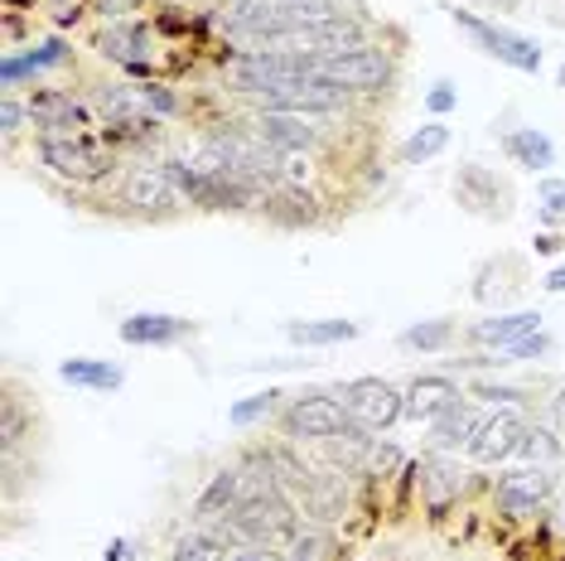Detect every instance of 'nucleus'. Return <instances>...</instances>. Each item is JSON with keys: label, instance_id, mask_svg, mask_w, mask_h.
Masks as SVG:
<instances>
[{"label": "nucleus", "instance_id": "obj_1", "mask_svg": "<svg viewBox=\"0 0 565 561\" xmlns=\"http://www.w3.org/2000/svg\"><path fill=\"white\" fill-rule=\"evenodd\" d=\"M40 160L68 184H102L117 174V150L87 136H40Z\"/></svg>", "mask_w": 565, "mask_h": 561}, {"label": "nucleus", "instance_id": "obj_2", "mask_svg": "<svg viewBox=\"0 0 565 561\" xmlns=\"http://www.w3.org/2000/svg\"><path fill=\"white\" fill-rule=\"evenodd\" d=\"M449 20H455L488 59L508 63V68H518V73H536V68H542V49H536V40H526V34L508 30V24L483 20V15H473V10H459V6L449 10Z\"/></svg>", "mask_w": 565, "mask_h": 561}, {"label": "nucleus", "instance_id": "obj_3", "mask_svg": "<svg viewBox=\"0 0 565 561\" xmlns=\"http://www.w3.org/2000/svg\"><path fill=\"white\" fill-rule=\"evenodd\" d=\"M319 78L349 87V93H387L392 78H396V68H392L387 49L358 44V49H343V54L319 59Z\"/></svg>", "mask_w": 565, "mask_h": 561}, {"label": "nucleus", "instance_id": "obj_4", "mask_svg": "<svg viewBox=\"0 0 565 561\" xmlns=\"http://www.w3.org/2000/svg\"><path fill=\"white\" fill-rule=\"evenodd\" d=\"M339 398H343V406H349L353 426L372 431V436H377V431H392L396 421L406 416V392L387 378H353Z\"/></svg>", "mask_w": 565, "mask_h": 561}, {"label": "nucleus", "instance_id": "obj_5", "mask_svg": "<svg viewBox=\"0 0 565 561\" xmlns=\"http://www.w3.org/2000/svg\"><path fill=\"white\" fill-rule=\"evenodd\" d=\"M353 426L349 406L333 392H310V398H295L286 412H280V431L290 441H333Z\"/></svg>", "mask_w": 565, "mask_h": 561}, {"label": "nucleus", "instance_id": "obj_6", "mask_svg": "<svg viewBox=\"0 0 565 561\" xmlns=\"http://www.w3.org/2000/svg\"><path fill=\"white\" fill-rule=\"evenodd\" d=\"M121 203H131L136 213H146V219H174L179 209H184V199H179V189L170 184V174L160 170V165H131V170L121 174Z\"/></svg>", "mask_w": 565, "mask_h": 561}, {"label": "nucleus", "instance_id": "obj_7", "mask_svg": "<svg viewBox=\"0 0 565 561\" xmlns=\"http://www.w3.org/2000/svg\"><path fill=\"white\" fill-rule=\"evenodd\" d=\"M551 489H556L551 465H518V469H508V475H498L493 499H498L503 514L522 518V514H536V504H546Z\"/></svg>", "mask_w": 565, "mask_h": 561}, {"label": "nucleus", "instance_id": "obj_8", "mask_svg": "<svg viewBox=\"0 0 565 561\" xmlns=\"http://www.w3.org/2000/svg\"><path fill=\"white\" fill-rule=\"evenodd\" d=\"M30 121L40 126V136H83L93 126V102H78L73 93H34Z\"/></svg>", "mask_w": 565, "mask_h": 561}, {"label": "nucleus", "instance_id": "obj_9", "mask_svg": "<svg viewBox=\"0 0 565 561\" xmlns=\"http://www.w3.org/2000/svg\"><path fill=\"white\" fill-rule=\"evenodd\" d=\"M522 431H526V421L522 412H493V416H483V426L473 431V441H469V461L473 465H503L518 455V445H522Z\"/></svg>", "mask_w": 565, "mask_h": 561}, {"label": "nucleus", "instance_id": "obj_10", "mask_svg": "<svg viewBox=\"0 0 565 561\" xmlns=\"http://www.w3.org/2000/svg\"><path fill=\"white\" fill-rule=\"evenodd\" d=\"M252 131L271 150H280V156H305V150L319 146V126L305 112H256Z\"/></svg>", "mask_w": 565, "mask_h": 561}, {"label": "nucleus", "instance_id": "obj_11", "mask_svg": "<svg viewBox=\"0 0 565 561\" xmlns=\"http://www.w3.org/2000/svg\"><path fill=\"white\" fill-rule=\"evenodd\" d=\"M189 335H194V320H179V315H160V310L121 320V343H131V349H174Z\"/></svg>", "mask_w": 565, "mask_h": 561}, {"label": "nucleus", "instance_id": "obj_12", "mask_svg": "<svg viewBox=\"0 0 565 561\" xmlns=\"http://www.w3.org/2000/svg\"><path fill=\"white\" fill-rule=\"evenodd\" d=\"M242 499H247V479H242V465L217 469V475L209 479V489H203L199 499H194V522H203V528H213V522L233 518Z\"/></svg>", "mask_w": 565, "mask_h": 561}, {"label": "nucleus", "instance_id": "obj_13", "mask_svg": "<svg viewBox=\"0 0 565 561\" xmlns=\"http://www.w3.org/2000/svg\"><path fill=\"white\" fill-rule=\"evenodd\" d=\"M455 402H465V392H459V382L445 378V373H420L406 388V416L411 421H426V426L435 416H445Z\"/></svg>", "mask_w": 565, "mask_h": 561}, {"label": "nucleus", "instance_id": "obj_14", "mask_svg": "<svg viewBox=\"0 0 565 561\" xmlns=\"http://www.w3.org/2000/svg\"><path fill=\"white\" fill-rule=\"evenodd\" d=\"M542 329V315L536 310H512V315H488V320H473L469 325V339L473 343H483V349H512L518 339H526V335H536Z\"/></svg>", "mask_w": 565, "mask_h": 561}, {"label": "nucleus", "instance_id": "obj_15", "mask_svg": "<svg viewBox=\"0 0 565 561\" xmlns=\"http://www.w3.org/2000/svg\"><path fill=\"white\" fill-rule=\"evenodd\" d=\"M416 475H420V499H426L430 508H445L449 499L465 494V469H459L455 461H445L440 451L426 455V461L416 465Z\"/></svg>", "mask_w": 565, "mask_h": 561}, {"label": "nucleus", "instance_id": "obj_16", "mask_svg": "<svg viewBox=\"0 0 565 561\" xmlns=\"http://www.w3.org/2000/svg\"><path fill=\"white\" fill-rule=\"evenodd\" d=\"M483 426V416H479V406L473 402H455L445 416H435L430 421V445L435 451H469V441H473V431Z\"/></svg>", "mask_w": 565, "mask_h": 561}, {"label": "nucleus", "instance_id": "obj_17", "mask_svg": "<svg viewBox=\"0 0 565 561\" xmlns=\"http://www.w3.org/2000/svg\"><path fill=\"white\" fill-rule=\"evenodd\" d=\"M68 54H73V49L63 44V40H49V44H40V49H30V54H6V63H0V83H6V87H20L24 78H34V73L68 63Z\"/></svg>", "mask_w": 565, "mask_h": 561}, {"label": "nucleus", "instance_id": "obj_18", "mask_svg": "<svg viewBox=\"0 0 565 561\" xmlns=\"http://www.w3.org/2000/svg\"><path fill=\"white\" fill-rule=\"evenodd\" d=\"M503 150L512 165H522V170H536L546 174L551 165H556V146H551L546 131H536V126H518V131L503 136Z\"/></svg>", "mask_w": 565, "mask_h": 561}, {"label": "nucleus", "instance_id": "obj_19", "mask_svg": "<svg viewBox=\"0 0 565 561\" xmlns=\"http://www.w3.org/2000/svg\"><path fill=\"white\" fill-rule=\"evenodd\" d=\"M102 54L126 63V68L146 73L150 68V30L146 24H111L107 34H102Z\"/></svg>", "mask_w": 565, "mask_h": 561}, {"label": "nucleus", "instance_id": "obj_20", "mask_svg": "<svg viewBox=\"0 0 565 561\" xmlns=\"http://www.w3.org/2000/svg\"><path fill=\"white\" fill-rule=\"evenodd\" d=\"M280 329L300 349H333V343L358 339V320H286Z\"/></svg>", "mask_w": 565, "mask_h": 561}, {"label": "nucleus", "instance_id": "obj_21", "mask_svg": "<svg viewBox=\"0 0 565 561\" xmlns=\"http://www.w3.org/2000/svg\"><path fill=\"white\" fill-rule=\"evenodd\" d=\"M58 378L63 382H73V388H87V392H117L126 373L117 363H107V359H63L58 363Z\"/></svg>", "mask_w": 565, "mask_h": 561}, {"label": "nucleus", "instance_id": "obj_22", "mask_svg": "<svg viewBox=\"0 0 565 561\" xmlns=\"http://www.w3.org/2000/svg\"><path fill=\"white\" fill-rule=\"evenodd\" d=\"M233 552L237 547L223 538V532H213V528H199L194 532H184V538L174 542V552H170V561H233Z\"/></svg>", "mask_w": 565, "mask_h": 561}, {"label": "nucleus", "instance_id": "obj_23", "mask_svg": "<svg viewBox=\"0 0 565 561\" xmlns=\"http://www.w3.org/2000/svg\"><path fill=\"white\" fill-rule=\"evenodd\" d=\"M305 514H315V518H343V508H349V489H343V475H315L310 484V494H305Z\"/></svg>", "mask_w": 565, "mask_h": 561}, {"label": "nucleus", "instance_id": "obj_24", "mask_svg": "<svg viewBox=\"0 0 565 561\" xmlns=\"http://www.w3.org/2000/svg\"><path fill=\"white\" fill-rule=\"evenodd\" d=\"M449 343H455V320H420L402 329V349L411 353H440Z\"/></svg>", "mask_w": 565, "mask_h": 561}, {"label": "nucleus", "instance_id": "obj_25", "mask_svg": "<svg viewBox=\"0 0 565 561\" xmlns=\"http://www.w3.org/2000/svg\"><path fill=\"white\" fill-rule=\"evenodd\" d=\"M445 146H449V126H445V121H430V126H420V131H411V136H406L402 165H426V160L440 156Z\"/></svg>", "mask_w": 565, "mask_h": 561}, {"label": "nucleus", "instance_id": "obj_26", "mask_svg": "<svg viewBox=\"0 0 565 561\" xmlns=\"http://www.w3.org/2000/svg\"><path fill=\"white\" fill-rule=\"evenodd\" d=\"M286 557L290 561H329L333 557V538L324 528H315V522H305V528H295L286 538Z\"/></svg>", "mask_w": 565, "mask_h": 561}, {"label": "nucleus", "instance_id": "obj_27", "mask_svg": "<svg viewBox=\"0 0 565 561\" xmlns=\"http://www.w3.org/2000/svg\"><path fill=\"white\" fill-rule=\"evenodd\" d=\"M276 412H280V392H256V398H242V402L227 406V426L247 431V426H256V421H266Z\"/></svg>", "mask_w": 565, "mask_h": 561}, {"label": "nucleus", "instance_id": "obj_28", "mask_svg": "<svg viewBox=\"0 0 565 561\" xmlns=\"http://www.w3.org/2000/svg\"><path fill=\"white\" fill-rule=\"evenodd\" d=\"M518 455H526V465H556L561 461V441L551 426H526Z\"/></svg>", "mask_w": 565, "mask_h": 561}, {"label": "nucleus", "instance_id": "obj_29", "mask_svg": "<svg viewBox=\"0 0 565 561\" xmlns=\"http://www.w3.org/2000/svg\"><path fill=\"white\" fill-rule=\"evenodd\" d=\"M546 353H551V335L536 329V335H526V339L512 343V349H503L498 359H503V363H522V359H546Z\"/></svg>", "mask_w": 565, "mask_h": 561}, {"label": "nucleus", "instance_id": "obj_30", "mask_svg": "<svg viewBox=\"0 0 565 561\" xmlns=\"http://www.w3.org/2000/svg\"><path fill=\"white\" fill-rule=\"evenodd\" d=\"M536 199H542V223H556L561 213H565V180H546L536 184Z\"/></svg>", "mask_w": 565, "mask_h": 561}, {"label": "nucleus", "instance_id": "obj_31", "mask_svg": "<svg viewBox=\"0 0 565 561\" xmlns=\"http://www.w3.org/2000/svg\"><path fill=\"white\" fill-rule=\"evenodd\" d=\"M140 102H146L150 117H174L179 112V97L170 93V87H156V83H140Z\"/></svg>", "mask_w": 565, "mask_h": 561}, {"label": "nucleus", "instance_id": "obj_32", "mask_svg": "<svg viewBox=\"0 0 565 561\" xmlns=\"http://www.w3.org/2000/svg\"><path fill=\"white\" fill-rule=\"evenodd\" d=\"M24 121H30V102H20V97L6 93V102H0V126H6V136H15Z\"/></svg>", "mask_w": 565, "mask_h": 561}, {"label": "nucleus", "instance_id": "obj_33", "mask_svg": "<svg viewBox=\"0 0 565 561\" xmlns=\"http://www.w3.org/2000/svg\"><path fill=\"white\" fill-rule=\"evenodd\" d=\"M455 102H459V93L449 83H435L430 93H426V107L435 112V117H445V112H455Z\"/></svg>", "mask_w": 565, "mask_h": 561}, {"label": "nucleus", "instance_id": "obj_34", "mask_svg": "<svg viewBox=\"0 0 565 561\" xmlns=\"http://www.w3.org/2000/svg\"><path fill=\"white\" fill-rule=\"evenodd\" d=\"M233 561H290L286 552H271V547H237Z\"/></svg>", "mask_w": 565, "mask_h": 561}, {"label": "nucleus", "instance_id": "obj_35", "mask_svg": "<svg viewBox=\"0 0 565 561\" xmlns=\"http://www.w3.org/2000/svg\"><path fill=\"white\" fill-rule=\"evenodd\" d=\"M473 398H503V402H522L526 392H518V388H493V382H479V388H473Z\"/></svg>", "mask_w": 565, "mask_h": 561}, {"label": "nucleus", "instance_id": "obj_36", "mask_svg": "<svg viewBox=\"0 0 565 561\" xmlns=\"http://www.w3.org/2000/svg\"><path fill=\"white\" fill-rule=\"evenodd\" d=\"M546 290H551V296H565V266H556V272L546 276Z\"/></svg>", "mask_w": 565, "mask_h": 561}, {"label": "nucleus", "instance_id": "obj_37", "mask_svg": "<svg viewBox=\"0 0 565 561\" xmlns=\"http://www.w3.org/2000/svg\"><path fill=\"white\" fill-rule=\"evenodd\" d=\"M551 416H556V426H565V388L551 398Z\"/></svg>", "mask_w": 565, "mask_h": 561}, {"label": "nucleus", "instance_id": "obj_38", "mask_svg": "<svg viewBox=\"0 0 565 561\" xmlns=\"http://www.w3.org/2000/svg\"><path fill=\"white\" fill-rule=\"evenodd\" d=\"M107 561H126V542H111L107 547Z\"/></svg>", "mask_w": 565, "mask_h": 561}, {"label": "nucleus", "instance_id": "obj_39", "mask_svg": "<svg viewBox=\"0 0 565 561\" xmlns=\"http://www.w3.org/2000/svg\"><path fill=\"white\" fill-rule=\"evenodd\" d=\"M561 83H565V68H561Z\"/></svg>", "mask_w": 565, "mask_h": 561}, {"label": "nucleus", "instance_id": "obj_40", "mask_svg": "<svg viewBox=\"0 0 565 561\" xmlns=\"http://www.w3.org/2000/svg\"><path fill=\"white\" fill-rule=\"evenodd\" d=\"M503 6H512V0H503Z\"/></svg>", "mask_w": 565, "mask_h": 561}]
</instances>
